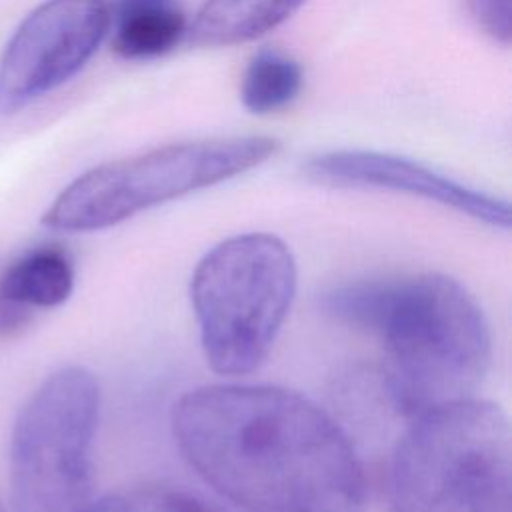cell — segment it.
<instances>
[{
	"label": "cell",
	"instance_id": "1",
	"mask_svg": "<svg viewBox=\"0 0 512 512\" xmlns=\"http://www.w3.org/2000/svg\"><path fill=\"white\" fill-rule=\"evenodd\" d=\"M182 458L244 512H364V466L310 398L266 384H210L178 398Z\"/></svg>",
	"mask_w": 512,
	"mask_h": 512
},
{
	"label": "cell",
	"instance_id": "2",
	"mask_svg": "<svg viewBox=\"0 0 512 512\" xmlns=\"http://www.w3.org/2000/svg\"><path fill=\"white\" fill-rule=\"evenodd\" d=\"M320 308L378 338L388 398L406 418L470 398L488 374V320L466 286L446 274L352 280L328 290Z\"/></svg>",
	"mask_w": 512,
	"mask_h": 512
},
{
	"label": "cell",
	"instance_id": "3",
	"mask_svg": "<svg viewBox=\"0 0 512 512\" xmlns=\"http://www.w3.org/2000/svg\"><path fill=\"white\" fill-rule=\"evenodd\" d=\"M388 474V512H512L504 410L474 396L410 418Z\"/></svg>",
	"mask_w": 512,
	"mask_h": 512
},
{
	"label": "cell",
	"instance_id": "4",
	"mask_svg": "<svg viewBox=\"0 0 512 512\" xmlns=\"http://www.w3.org/2000/svg\"><path fill=\"white\" fill-rule=\"evenodd\" d=\"M296 294V262L274 234H236L196 264L190 300L206 362L216 374L258 370Z\"/></svg>",
	"mask_w": 512,
	"mask_h": 512
},
{
	"label": "cell",
	"instance_id": "5",
	"mask_svg": "<svg viewBox=\"0 0 512 512\" xmlns=\"http://www.w3.org/2000/svg\"><path fill=\"white\" fill-rule=\"evenodd\" d=\"M270 136L178 142L106 162L72 180L48 206L42 224L56 232H94L138 212L240 176L278 152Z\"/></svg>",
	"mask_w": 512,
	"mask_h": 512
},
{
	"label": "cell",
	"instance_id": "6",
	"mask_svg": "<svg viewBox=\"0 0 512 512\" xmlns=\"http://www.w3.org/2000/svg\"><path fill=\"white\" fill-rule=\"evenodd\" d=\"M98 414V380L84 366H64L32 392L10 442L16 512H78L90 502Z\"/></svg>",
	"mask_w": 512,
	"mask_h": 512
},
{
	"label": "cell",
	"instance_id": "7",
	"mask_svg": "<svg viewBox=\"0 0 512 512\" xmlns=\"http://www.w3.org/2000/svg\"><path fill=\"white\" fill-rule=\"evenodd\" d=\"M110 32L108 0H46L0 58V112L14 114L76 76Z\"/></svg>",
	"mask_w": 512,
	"mask_h": 512
},
{
	"label": "cell",
	"instance_id": "8",
	"mask_svg": "<svg viewBox=\"0 0 512 512\" xmlns=\"http://www.w3.org/2000/svg\"><path fill=\"white\" fill-rule=\"evenodd\" d=\"M302 172L308 180L322 186L376 188L426 198L496 228H508L512 218L506 200L386 152L332 150L308 158Z\"/></svg>",
	"mask_w": 512,
	"mask_h": 512
},
{
	"label": "cell",
	"instance_id": "9",
	"mask_svg": "<svg viewBox=\"0 0 512 512\" xmlns=\"http://www.w3.org/2000/svg\"><path fill=\"white\" fill-rule=\"evenodd\" d=\"M74 290V260L64 246L26 250L0 272V336L22 332L38 310L64 304Z\"/></svg>",
	"mask_w": 512,
	"mask_h": 512
},
{
	"label": "cell",
	"instance_id": "10",
	"mask_svg": "<svg viewBox=\"0 0 512 512\" xmlns=\"http://www.w3.org/2000/svg\"><path fill=\"white\" fill-rule=\"evenodd\" d=\"M112 48L126 60H150L170 52L188 22L178 0H114L110 4Z\"/></svg>",
	"mask_w": 512,
	"mask_h": 512
},
{
	"label": "cell",
	"instance_id": "11",
	"mask_svg": "<svg viewBox=\"0 0 512 512\" xmlns=\"http://www.w3.org/2000/svg\"><path fill=\"white\" fill-rule=\"evenodd\" d=\"M306 0H206L188 24L194 46H234L256 40L286 22Z\"/></svg>",
	"mask_w": 512,
	"mask_h": 512
},
{
	"label": "cell",
	"instance_id": "12",
	"mask_svg": "<svg viewBox=\"0 0 512 512\" xmlns=\"http://www.w3.org/2000/svg\"><path fill=\"white\" fill-rule=\"evenodd\" d=\"M300 88V64L278 50L266 48L256 52L248 62L240 84V98L252 114H270L286 108L298 96Z\"/></svg>",
	"mask_w": 512,
	"mask_h": 512
},
{
	"label": "cell",
	"instance_id": "13",
	"mask_svg": "<svg viewBox=\"0 0 512 512\" xmlns=\"http://www.w3.org/2000/svg\"><path fill=\"white\" fill-rule=\"evenodd\" d=\"M124 512H222L202 496L174 484H152L122 496Z\"/></svg>",
	"mask_w": 512,
	"mask_h": 512
},
{
	"label": "cell",
	"instance_id": "14",
	"mask_svg": "<svg viewBox=\"0 0 512 512\" xmlns=\"http://www.w3.org/2000/svg\"><path fill=\"white\" fill-rule=\"evenodd\" d=\"M474 22L496 42L508 44L512 38V0H466Z\"/></svg>",
	"mask_w": 512,
	"mask_h": 512
},
{
	"label": "cell",
	"instance_id": "15",
	"mask_svg": "<svg viewBox=\"0 0 512 512\" xmlns=\"http://www.w3.org/2000/svg\"><path fill=\"white\" fill-rule=\"evenodd\" d=\"M78 512H124V500H122V496H108V498H100V500H90Z\"/></svg>",
	"mask_w": 512,
	"mask_h": 512
},
{
	"label": "cell",
	"instance_id": "16",
	"mask_svg": "<svg viewBox=\"0 0 512 512\" xmlns=\"http://www.w3.org/2000/svg\"><path fill=\"white\" fill-rule=\"evenodd\" d=\"M0 512H4V510H2V506H0Z\"/></svg>",
	"mask_w": 512,
	"mask_h": 512
}]
</instances>
